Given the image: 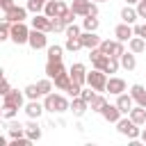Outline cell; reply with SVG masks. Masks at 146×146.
Returning <instances> with one entry per match:
<instances>
[{
  "label": "cell",
  "mask_w": 146,
  "mask_h": 146,
  "mask_svg": "<svg viewBox=\"0 0 146 146\" xmlns=\"http://www.w3.org/2000/svg\"><path fill=\"white\" fill-rule=\"evenodd\" d=\"M64 48H66V50H71V52L80 50V48H82V41H80V36H78V39H73V36H66V43H64Z\"/></svg>",
  "instance_id": "33"
},
{
  "label": "cell",
  "mask_w": 146,
  "mask_h": 146,
  "mask_svg": "<svg viewBox=\"0 0 146 146\" xmlns=\"http://www.w3.org/2000/svg\"><path fill=\"white\" fill-rule=\"evenodd\" d=\"M105 103H107V100H105V96L96 94V98H94V100L89 103V110H91V112H100V110L105 107Z\"/></svg>",
  "instance_id": "31"
},
{
  "label": "cell",
  "mask_w": 146,
  "mask_h": 146,
  "mask_svg": "<svg viewBox=\"0 0 146 146\" xmlns=\"http://www.w3.org/2000/svg\"><path fill=\"white\" fill-rule=\"evenodd\" d=\"M137 125H144L146 123V107H141V105H137V107H132L130 110V114H128Z\"/></svg>",
  "instance_id": "23"
},
{
  "label": "cell",
  "mask_w": 146,
  "mask_h": 146,
  "mask_svg": "<svg viewBox=\"0 0 146 146\" xmlns=\"http://www.w3.org/2000/svg\"><path fill=\"white\" fill-rule=\"evenodd\" d=\"M23 91H25V96H27L30 100H39V98L43 96V94H41V89H39V84H27Z\"/></svg>",
  "instance_id": "29"
},
{
  "label": "cell",
  "mask_w": 146,
  "mask_h": 146,
  "mask_svg": "<svg viewBox=\"0 0 146 146\" xmlns=\"http://www.w3.org/2000/svg\"><path fill=\"white\" fill-rule=\"evenodd\" d=\"M75 16H78V14H75V11H73V9H71V7H68V9H66V11H64V14H62V21H64V23H66V25H71V23H73V21H75Z\"/></svg>",
  "instance_id": "42"
},
{
  "label": "cell",
  "mask_w": 146,
  "mask_h": 146,
  "mask_svg": "<svg viewBox=\"0 0 146 146\" xmlns=\"http://www.w3.org/2000/svg\"><path fill=\"white\" fill-rule=\"evenodd\" d=\"M64 32H66V36H73V39H78V36L82 34V32H80V27H78L75 23H71V25H66V30H64Z\"/></svg>",
  "instance_id": "40"
},
{
  "label": "cell",
  "mask_w": 146,
  "mask_h": 146,
  "mask_svg": "<svg viewBox=\"0 0 146 146\" xmlns=\"http://www.w3.org/2000/svg\"><path fill=\"white\" fill-rule=\"evenodd\" d=\"M16 112H18V107H14V105H5V103H2V119H5V121L14 119Z\"/></svg>",
  "instance_id": "37"
},
{
  "label": "cell",
  "mask_w": 146,
  "mask_h": 146,
  "mask_svg": "<svg viewBox=\"0 0 146 146\" xmlns=\"http://www.w3.org/2000/svg\"><path fill=\"white\" fill-rule=\"evenodd\" d=\"M62 73H66V68H64V64L62 62H46V75L48 78H59Z\"/></svg>",
  "instance_id": "18"
},
{
  "label": "cell",
  "mask_w": 146,
  "mask_h": 146,
  "mask_svg": "<svg viewBox=\"0 0 146 146\" xmlns=\"http://www.w3.org/2000/svg\"><path fill=\"white\" fill-rule=\"evenodd\" d=\"M66 9H68V7H66L62 0H48V2H46V7H43V14H46V16H50V18H57V16H62Z\"/></svg>",
  "instance_id": "6"
},
{
  "label": "cell",
  "mask_w": 146,
  "mask_h": 146,
  "mask_svg": "<svg viewBox=\"0 0 146 146\" xmlns=\"http://www.w3.org/2000/svg\"><path fill=\"white\" fill-rule=\"evenodd\" d=\"M52 82H55V80H52V78H48V75H46V78H43V80H39V82H36V84H39V89H41V94H43V96H46V94H50V91H52Z\"/></svg>",
  "instance_id": "35"
},
{
  "label": "cell",
  "mask_w": 146,
  "mask_h": 146,
  "mask_svg": "<svg viewBox=\"0 0 146 146\" xmlns=\"http://www.w3.org/2000/svg\"><path fill=\"white\" fill-rule=\"evenodd\" d=\"M135 34H137V36H141V39H146V23L137 25V27H135Z\"/></svg>",
  "instance_id": "46"
},
{
  "label": "cell",
  "mask_w": 146,
  "mask_h": 146,
  "mask_svg": "<svg viewBox=\"0 0 146 146\" xmlns=\"http://www.w3.org/2000/svg\"><path fill=\"white\" fill-rule=\"evenodd\" d=\"M107 91H110L112 96L123 94V91H125V80H123V78H110V80H107Z\"/></svg>",
  "instance_id": "16"
},
{
  "label": "cell",
  "mask_w": 146,
  "mask_h": 146,
  "mask_svg": "<svg viewBox=\"0 0 146 146\" xmlns=\"http://www.w3.org/2000/svg\"><path fill=\"white\" fill-rule=\"evenodd\" d=\"M7 39H11V23L2 18V23H0V41H7Z\"/></svg>",
  "instance_id": "30"
},
{
  "label": "cell",
  "mask_w": 146,
  "mask_h": 146,
  "mask_svg": "<svg viewBox=\"0 0 146 146\" xmlns=\"http://www.w3.org/2000/svg\"><path fill=\"white\" fill-rule=\"evenodd\" d=\"M139 137H141V141H146V128L141 130V135H139Z\"/></svg>",
  "instance_id": "49"
},
{
  "label": "cell",
  "mask_w": 146,
  "mask_h": 146,
  "mask_svg": "<svg viewBox=\"0 0 146 146\" xmlns=\"http://www.w3.org/2000/svg\"><path fill=\"white\" fill-rule=\"evenodd\" d=\"M137 14H139V18H146V0L137 2Z\"/></svg>",
  "instance_id": "44"
},
{
  "label": "cell",
  "mask_w": 146,
  "mask_h": 146,
  "mask_svg": "<svg viewBox=\"0 0 146 146\" xmlns=\"http://www.w3.org/2000/svg\"><path fill=\"white\" fill-rule=\"evenodd\" d=\"M116 107H119L123 114H130V110L135 107V98H132L130 94H125V91H123V94H119V96H116Z\"/></svg>",
  "instance_id": "13"
},
{
  "label": "cell",
  "mask_w": 146,
  "mask_h": 146,
  "mask_svg": "<svg viewBox=\"0 0 146 146\" xmlns=\"http://www.w3.org/2000/svg\"><path fill=\"white\" fill-rule=\"evenodd\" d=\"M48 32H43V30H36V27H32L30 30V48H34V50H41V48H48V36H46Z\"/></svg>",
  "instance_id": "5"
},
{
  "label": "cell",
  "mask_w": 146,
  "mask_h": 146,
  "mask_svg": "<svg viewBox=\"0 0 146 146\" xmlns=\"http://www.w3.org/2000/svg\"><path fill=\"white\" fill-rule=\"evenodd\" d=\"M98 25H100L98 16H84V18H82V30H84V32H96Z\"/></svg>",
  "instance_id": "27"
},
{
  "label": "cell",
  "mask_w": 146,
  "mask_h": 146,
  "mask_svg": "<svg viewBox=\"0 0 146 146\" xmlns=\"http://www.w3.org/2000/svg\"><path fill=\"white\" fill-rule=\"evenodd\" d=\"M119 59H121V66H123L125 71H135V68H137V57H135L132 50H125Z\"/></svg>",
  "instance_id": "20"
},
{
  "label": "cell",
  "mask_w": 146,
  "mask_h": 146,
  "mask_svg": "<svg viewBox=\"0 0 146 146\" xmlns=\"http://www.w3.org/2000/svg\"><path fill=\"white\" fill-rule=\"evenodd\" d=\"M91 2H105V0H91Z\"/></svg>",
  "instance_id": "51"
},
{
  "label": "cell",
  "mask_w": 146,
  "mask_h": 146,
  "mask_svg": "<svg viewBox=\"0 0 146 146\" xmlns=\"http://www.w3.org/2000/svg\"><path fill=\"white\" fill-rule=\"evenodd\" d=\"M128 50H132L135 55H139V52H144L146 50V39H141V36H132L130 41H128Z\"/></svg>",
  "instance_id": "22"
},
{
  "label": "cell",
  "mask_w": 146,
  "mask_h": 146,
  "mask_svg": "<svg viewBox=\"0 0 146 146\" xmlns=\"http://www.w3.org/2000/svg\"><path fill=\"white\" fill-rule=\"evenodd\" d=\"M46 50H48V62H62V57H64V55H62V52H64L62 46L55 43V46H48Z\"/></svg>",
  "instance_id": "28"
},
{
  "label": "cell",
  "mask_w": 146,
  "mask_h": 146,
  "mask_svg": "<svg viewBox=\"0 0 146 146\" xmlns=\"http://www.w3.org/2000/svg\"><path fill=\"white\" fill-rule=\"evenodd\" d=\"M116 130H119V135H123V137H128V139H132V141L141 135L139 125H137L130 116H128V119H123V116H121V119L116 121Z\"/></svg>",
  "instance_id": "2"
},
{
  "label": "cell",
  "mask_w": 146,
  "mask_h": 146,
  "mask_svg": "<svg viewBox=\"0 0 146 146\" xmlns=\"http://www.w3.org/2000/svg\"><path fill=\"white\" fill-rule=\"evenodd\" d=\"M137 18H139V14H137V9H132V5H125V7L121 9V21H123V23H130V25H132Z\"/></svg>",
  "instance_id": "24"
},
{
  "label": "cell",
  "mask_w": 146,
  "mask_h": 146,
  "mask_svg": "<svg viewBox=\"0 0 146 146\" xmlns=\"http://www.w3.org/2000/svg\"><path fill=\"white\" fill-rule=\"evenodd\" d=\"M43 107H46V112H57V114H62V112H66V110H71V103L62 96V94H46L43 96Z\"/></svg>",
  "instance_id": "1"
},
{
  "label": "cell",
  "mask_w": 146,
  "mask_h": 146,
  "mask_svg": "<svg viewBox=\"0 0 146 146\" xmlns=\"http://www.w3.org/2000/svg\"><path fill=\"white\" fill-rule=\"evenodd\" d=\"M0 7H2V11H9V9L16 7V5H14V0H0Z\"/></svg>",
  "instance_id": "47"
},
{
  "label": "cell",
  "mask_w": 146,
  "mask_h": 146,
  "mask_svg": "<svg viewBox=\"0 0 146 146\" xmlns=\"http://www.w3.org/2000/svg\"><path fill=\"white\" fill-rule=\"evenodd\" d=\"M100 114H103V119L107 121V123H116L121 116H123V112L116 107V103L114 105H110V103H105V107L100 110Z\"/></svg>",
  "instance_id": "8"
},
{
  "label": "cell",
  "mask_w": 146,
  "mask_h": 146,
  "mask_svg": "<svg viewBox=\"0 0 146 146\" xmlns=\"http://www.w3.org/2000/svg\"><path fill=\"white\" fill-rule=\"evenodd\" d=\"M114 36H116L119 41H130V39L135 36V27H130V23H119V25L114 27Z\"/></svg>",
  "instance_id": "11"
},
{
  "label": "cell",
  "mask_w": 146,
  "mask_h": 146,
  "mask_svg": "<svg viewBox=\"0 0 146 146\" xmlns=\"http://www.w3.org/2000/svg\"><path fill=\"white\" fill-rule=\"evenodd\" d=\"M130 96L135 98V103H137V105L146 107V89H144L141 84H132V87H130Z\"/></svg>",
  "instance_id": "21"
},
{
  "label": "cell",
  "mask_w": 146,
  "mask_h": 146,
  "mask_svg": "<svg viewBox=\"0 0 146 146\" xmlns=\"http://www.w3.org/2000/svg\"><path fill=\"white\" fill-rule=\"evenodd\" d=\"M32 139L25 135V137H18V139H9V146H30Z\"/></svg>",
  "instance_id": "41"
},
{
  "label": "cell",
  "mask_w": 146,
  "mask_h": 146,
  "mask_svg": "<svg viewBox=\"0 0 146 146\" xmlns=\"http://www.w3.org/2000/svg\"><path fill=\"white\" fill-rule=\"evenodd\" d=\"M87 16H98V5L96 2H91V7H89V14Z\"/></svg>",
  "instance_id": "48"
},
{
  "label": "cell",
  "mask_w": 146,
  "mask_h": 146,
  "mask_svg": "<svg viewBox=\"0 0 146 146\" xmlns=\"http://www.w3.org/2000/svg\"><path fill=\"white\" fill-rule=\"evenodd\" d=\"M89 7H91V0H73V5H71V9L78 16H87L89 14Z\"/></svg>",
  "instance_id": "25"
},
{
  "label": "cell",
  "mask_w": 146,
  "mask_h": 146,
  "mask_svg": "<svg viewBox=\"0 0 146 146\" xmlns=\"http://www.w3.org/2000/svg\"><path fill=\"white\" fill-rule=\"evenodd\" d=\"M64 30H66V23L62 21V16L50 18V32H64Z\"/></svg>",
  "instance_id": "36"
},
{
  "label": "cell",
  "mask_w": 146,
  "mask_h": 146,
  "mask_svg": "<svg viewBox=\"0 0 146 146\" xmlns=\"http://www.w3.org/2000/svg\"><path fill=\"white\" fill-rule=\"evenodd\" d=\"M80 98H84L87 103H91V100L96 98V89H94V87H87V89H82V91H80Z\"/></svg>",
  "instance_id": "39"
},
{
  "label": "cell",
  "mask_w": 146,
  "mask_h": 146,
  "mask_svg": "<svg viewBox=\"0 0 146 146\" xmlns=\"http://www.w3.org/2000/svg\"><path fill=\"white\" fill-rule=\"evenodd\" d=\"M27 18V7H11L9 11H5V21H9V23H21V21H25Z\"/></svg>",
  "instance_id": "9"
},
{
  "label": "cell",
  "mask_w": 146,
  "mask_h": 146,
  "mask_svg": "<svg viewBox=\"0 0 146 146\" xmlns=\"http://www.w3.org/2000/svg\"><path fill=\"white\" fill-rule=\"evenodd\" d=\"M80 41H82V48L91 50V48H98L103 39H100L96 32H82V34H80Z\"/></svg>",
  "instance_id": "12"
},
{
  "label": "cell",
  "mask_w": 146,
  "mask_h": 146,
  "mask_svg": "<svg viewBox=\"0 0 146 146\" xmlns=\"http://www.w3.org/2000/svg\"><path fill=\"white\" fill-rule=\"evenodd\" d=\"M87 110H89V103L84 100V98H80V96H75L73 100H71V112H73V116H84L87 114Z\"/></svg>",
  "instance_id": "15"
},
{
  "label": "cell",
  "mask_w": 146,
  "mask_h": 146,
  "mask_svg": "<svg viewBox=\"0 0 146 146\" xmlns=\"http://www.w3.org/2000/svg\"><path fill=\"white\" fill-rule=\"evenodd\" d=\"M2 98H5V105H14V107H18V110L25 105V91H18V89H11V91L5 94Z\"/></svg>",
  "instance_id": "7"
},
{
  "label": "cell",
  "mask_w": 146,
  "mask_h": 146,
  "mask_svg": "<svg viewBox=\"0 0 146 146\" xmlns=\"http://www.w3.org/2000/svg\"><path fill=\"white\" fill-rule=\"evenodd\" d=\"M25 135H27L32 141H39V139H41L43 130H41V125H39V121H36V119H30V121L25 123Z\"/></svg>",
  "instance_id": "14"
},
{
  "label": "cell",
  "mask_w": 146,
  "mask_h": 146,
  "mask_svg": "<svg viewBox=\"0 0 146 146\" xmlns=\"http://www.w3.org/2000/svg\"><path fill=\"white\" fill-rule=\"evenodd\" d=\"M87 84L94 87L96 91H107V73L100 68H94L87 73Z\"/></svg>",
  "instance_id": "3"
},
{
  "label": "cell",
  "mask_w": 146,
  "mask_h": 146,
  "mask_svg": "<svg viewBox=\"0 0 146 146\" xmlns=\"http://www.w3.org/2000/svg\"><path fill=\"white\" fill-rule=\"evenodd\" d=\"M11 41L16 46H23L30 41V27L21 21V23H11Z\"/></svg>",
  "instance_id": "4"
},
{
  "label": "cell",
  "mask_w": 146,
  "mask_h": 146,
  "mask_svg": "<svg viewBox=\"0 0 146 146\" xmlns=\"http://www.w3.org/2000/svg\"><path fill=\"white\" fill-rule=\"evenodd\" d=\"M125 2H128V5H137L139 0H125Z\"/></svg>",
  "instance_id": "50"
},
{
  "label": "cell",
  "mask_w": 146,
  "mask_h": 146,
  "mask_svg": "<svg viewBox=\"0 0 146 146\" xmlns=\"http://www.w3.org/2000/svg\"><path fill=\"white\" fill-rule=\"evenodd\" d=\"M98 48H100V50H103L105 55H110V57H112V55H114V48H116V41H110V39H103Z\"/></svg>",
  "instance_id": "34"
},
{
  "label": "cell",
  "mask_w": 146,
  "mask_h": 146,
  "mask_svg": "<svg viewBox=\"0 0 146 146\" xmlns=\"http://www.w3.org/2000/svg\"><path fill=\"white\" fill-rule=\"evenodd\" d=\"M119 66H121V59H119V57H110V62H107V66H105V73H116Z\"/></svg>",
  "instance_id": "38"
},
{
  "label": "cell",
  "mask_w": 146,
  "mask_h": 146,
  "mask_svg": "<svg viewBox=\"0 0 146 146\" xmlns=\"http://www.w3.org/2000/svg\"><path fill=\"white\" fill-rule=\"evenodd\" d=\"M11 91V87H9V80L7 78H2V84H0V94L5 96V94H9Z\"/></svg>",
  "instance_id": "45"
},
{
  "label": "cell",
  "mask_w": 146,
  "mask_h": 146,
  "mask_svg": "<svg viewBox=\"0 0 146 146\" xmlns=\"http://www.w3.org/2000/svg\"><path fill=\"white\" fill-rule=\"evenodd\" d=\"M71 82H73V78H71V73L66 71V73H62L59 78H55V89H59V91H66V89L71 87Z\"/></svg>",
  "instance_id": "26"
},
{
  "label": "cell",
  "mask_w": 146,
  "mask_h": 146,
  "mask_svg": "<svg viewBox=\"0 0 146 146\" xmlns=\"http://www.w3.org/2000/svg\"><path fill=\"white\" fill-rule=\"evenodd\" d=\"M46 2H48V0H27V11H32V14H41V9L46 7Z\"/></svg>",
  "instance_id": "32"
},
{
  "label": "cell",
  "mask_w": 146,
  "mask_h": 146,
  "mask_svg": "<svg viewBox=\"0 0 146 146\" xmlns=\"http://www.w3.org/2000/svg\"><path fill=\"white\" fill-rule=\"evenodd\" d=\"M144 125H146V123H144Z\"/></svg>",
  "instance_id": "52"
},
{
  "label": "cell",
  "mask_w": 146,
  "mask_h": 146,
  "mask_svg": "<svg viewBox=\"0 0 146 146\" xmlns=\"http://www.w3.org/2000/svg\"><path fill=\"white\" fill-rule=\"evenodd\" d=\"M68 73H71L73 82H78V84H87V66H84V64L75 62V64L68 68Z\"/></svg>",
  "instance_id": "10"
},
{
  "label": "cell",
  "mask_w": 146,
  "mask_h": 146,
  "mask_svg": "<svg viewBox=\"0 0 146 146\" xmlns=\"http://www.w3.org/2000/svg\"><path fill=\"white\" fill-rule=\"evenodd\" d=\"M43 112H46V107H43V103H39V100H30V103L25 105V114H27L30 119H39Z\"/></svg>",
  "instance_id": "17"
},
{
  "label": "cell",
  "mask_w": 146,
  "mask_h": 146,
  "mask_svg": "<svg viewBox=\"0 0 146 146\" xmlns=\"http://www.w3.org/2000/svg\"><path fill=\"white\" fill-rule=\"evenodd\" d=\"M80 91H82V84H78V82H71V87L66 89V94H68L71 98H75V96H80Z\"/></svg>",
  "instance_id": "43"
},
{
  "label": "cell",
  "mask_w": 146,
  "mask_h": 146,
  "mask_svg": "<svg viewBox=\"0 0 146 146\" xmlns=\"http://www.w3.org/2000/svg\"><path fill=\"white\" fill-rule=\"evenodd\" d=\"M32 27L43 30V32H50V16H46V14H34V18H32Z\"/></svg>",
  "instance_id": "19"
}]
</instances>
